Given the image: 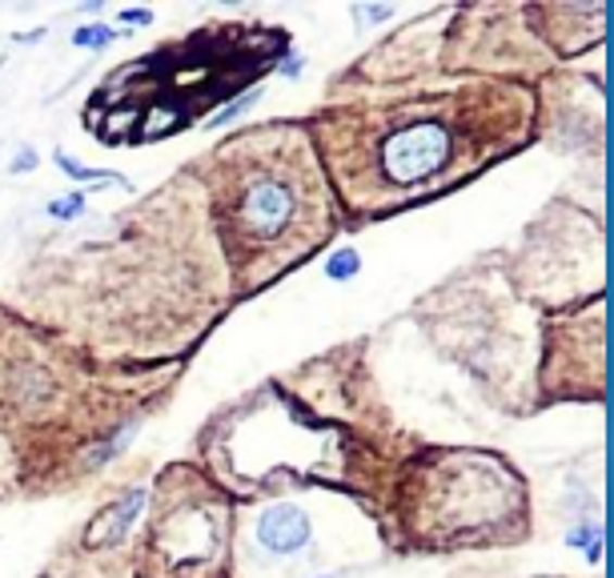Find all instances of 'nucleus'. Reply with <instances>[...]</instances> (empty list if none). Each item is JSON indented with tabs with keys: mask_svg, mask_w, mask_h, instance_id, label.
Segmentation results:
<instances>
[{
	"mask_svg": "<svg viewBox=\"0 0 614 578\" xmlns=\"http://www.w3.org/2000/svg\"><path fill=\"white\" fill-rule=\"evenodd\" d=\"M530 105L502 85L390 92L317 113L314 137L341 205L366 222L446 193L526 141Z\"/></svg>",
	"mask_w": 614,
	"mask_h": 578,
	"instance_id": "f257e3e1",
	"label": "nucleus"
},
{
	"mask_svg": "<svg viewBox=\"0 0 614 578\" xmlns=\"http://www.w3.org/2000/svg\"><path fill=\"white\" fill-rule=\"evenodd\" d=\"M210 205L237 289L281 277L338 225L310 133L277 121L210 153Z\"/></svg>",
	"mask_w": 614,
	"mask_h": 578,
	"instance_id": "f03ea898",
	"label": "nucleus"
},
{
	"mask_svg": "<svg viewBox=\"0 0 614 578\" xmlns=\"http://www.w3.org/2000/svg\"><path fill=\"white\" fill-rule=\"evenodd\" d=\"M430 494L414 514L430 546H478V539L506 526L523 511V487L502 462L486 454H450L430 482Z\"/></svg>",
	"mask_w": 614,
	"mask_h": 578,
	"instance_id": "7ed1b4c3",
	"label": "nucleus"
},
{
	"mask_svg": "<svg viewBox=\"0 0 614 578\" xmlns=\"http://www.w3.org/2000/svg\"><path fill=\"white\" fill-rule=\"evenodd\" d=\"M225 526H229V511L222 502L181 499V506H165L145 535L153 570L173 578H197L210 566L222 570Z\"/></svg>",
	"mask_w": 614,
	"mask_h": 578,
	"instance_id": "20e7f679",
	"label": "nucleus"
},
{
	"mask_svg": "<svg viewBox=\"0 0 614 578\" xmlns=\"http://www.w3.org/2000/svg\"><path fill=\"white\" fill-rule=\"evenodd\" d=\"M253 542L258 551L277 558V563H289V558H301L314 542V523L310 514L293 506V502H274L265 506L258 518H253Z\"/></svg>",
	"mask_w": 614,
	"mask_h": 578,
	"instance_id": "39448f33",
	"label": "nucleus"
},
{
	"mask_svg": "<svg viewBox=\"0 0 614 578\" xmlns=\"http://www.w3.org/2000/svg\"><path fill=\"white\" fill-rule=\"evenodd\" d=\"M141 506H149V490L145 487L129 490L125 499L105 506V511L92 518L89 530H85V542H89V546H113V542H121L125 530H129V523L141 514Z\"/></svg>",
	"mask_w": 614,
	"mask_h": 578,
	"instance_id": "423d86ee",
	"label": "nucleus"
},
{
	"mask_svg": "<svg viewBox=\"0 0 614 578\" xmlns=\"http://www.w3.org/2000/svg\"><path fill=\"white\" fill-rule=\"evenodd\" d=\"M53 161H57V165H61V169L68 173V177H73V181H80V185L92 181V185H121V189H133L129 177H121L117 169H89V165H80V161L68 158L65 149H57Z\"/></svg>",
	"mask_w": 614,
	"mask_h": 578,
	"instance_id": "0eeeda50",
	"label": "nucleus"
},
{
	"mask_svg": "<svg viewBox=\"0 0 614 578\" xmlns=\"http://www.w3.org/2000/svg\"><path fill=\"white\" fill-rule=\"evenodd\" d=\"M117 37H125V28H109V25H80L77 33H73V45L77 49H105V45H113Z\"/></svg>",
	"mask_w": 614,
	"mask_h": 578,
	"instance_id": "6e6552de",
	"label": "nucleus"
},
{
	"mask_svg": "<svg viewBox=\"0 0 614 578\" xmlns=\"http://www.w3.org/2000/svg\"><path fill=\"white\" fill-rule=\"evenodd\" d=\"M362 274V257L353 250H338V253H329V262H326V277H334V281H350V277Z\"/></svg>",
	"mask_w": 614,
	"mask_h": 578,
	"instance_id": "1a4fd4ad",
	"label": "nucleus"
},
{
	"mask_svg": "<svg viewBox=\"0 0 614 578\" xmlns=\"http://www.w3.org/2000/svg\"><path fill=\"white\" fill-rule=\"evenodd\" d=\"M258 101H262V89H253V92H249V97H237L234 105H225L222 113H213L210 125H205V129H222V125H229V121L246 117V113H249V109H253V105H258Z\"/></svg>",
	"mask_w": 614,
	"mask_h": 578,
	"instance_id": "9d476101",
	"label": "nucleus"
},
{
	"mask_svg": "<svg viewBox=\"0 0 614 578\" xmlns=\"http://www.w3.org/2000/svg\"><path fill=\"white\" fill-rule=\"evenodd\" d=\"M80 213H85V189H77V193H68L61 201H49V217L53 222H77Z\"/></svg>",
	"mask_w": 614,
	"mask_h": 578,
	"instance_id": "9b49d317",
	"label": "nucleus"
},
{
	"mask_svg": "<svg viewBox=\"0 0 614 578\" xmlns=\"http://www.w3.org/2000/svg\"><path fill=\"white\" fill-rule=\"evenodd\" d=\"M390 13H393L390 4H353V16H358V21H386Z\"/></svg>",
	"mask_w": 614,
	"mask_h": 578,
	"instance_id": "f8f14e48",
	"label": "nucleus"
},
{
	"mask_svg": "<svg viewBox=\"0 0 614 578\" xmlns=\"http://www.w3.org/2000/svg\"><path fill=\"white\" fill-rule=\"evenodd\" d=\"M33 169H37V149H33V144H25V149H21V153L13 158L9 173H33Z\"/></svg>",
	"mask_w": 614,
	"mask_h": 578,
	"instance_id": "ddd939ff",
	"label": "nucleus"
},
{
	"mask_svg": "<svg viewBox=\"0 0 614 578\" xmlns=\"http://www.w3.org/2000/svg\"><path fill=\"white\" fill-rule=\"evenodd\" d=\"M121 21L125 25H153V13L149 9H121Z\"/></svg>",
	"mask_w": 614,
	"mask_h": 578,
	"instance_id": "4468645a",
	"label": "nucleus"
},
{
	"mask_svg": "<svg viewBox=\"0 0 614 578\" xmlns=\"http://www.w3.org/2000/svg\"><path fill=\"white\" fill-rule=\"evenodd\" d=\"M277 73H281V77H298V73H301V56H286V61L277 65Z\"/></svg>",
	"mask_w": 614,
	"mask_h": 578,
	"instance_id": "2eb2a0df",
	"label": "nucleus"
},
{
	"mask_svg": "<svg viewBox=\"0 0 614 578\" xmlns=\"http://www.w3.org/2000/svg\"><path fill=\"white\" fill-rule=\"evenodd\" d=\"M45 37V28H33V33H25V37H13L16 45H33V40H40Z\"/></svg>",
	"mask_w": 614,
	"mask_h": 578,
	"instance_id": "dca6fc26",
	"label": "nucleus"
},
{
	"mask_svg": "<svg viewBox=\"0 0 614 578\" xmlns=\"http://www.w3.org/2000/svg\"><path fill=\"white\" fill-rule=\"evenodd\" d=\"M0 462H4V454H0ZM0 482H4V474H0Z\"/></svg>",
	"mask_w": 614,
	"mask_h": 578,
	"instance_id": "f3484780",
	"label": "nucleus"
},
{
	"mask_svg": "<svg viewBox=\"0 0 614 578\" xmlns=\"http://www.w3.org/2000/svg\"><path fill=\"white\" fill-rule=\"evenodd\" d=\"M322 578H329V575H322Z\"/></svg>",
	"mask_w": 614,
	"mask_h": 578,
	"instance_id": "a211bd4d",
	"label": "nucleus"
}]
</instances>
